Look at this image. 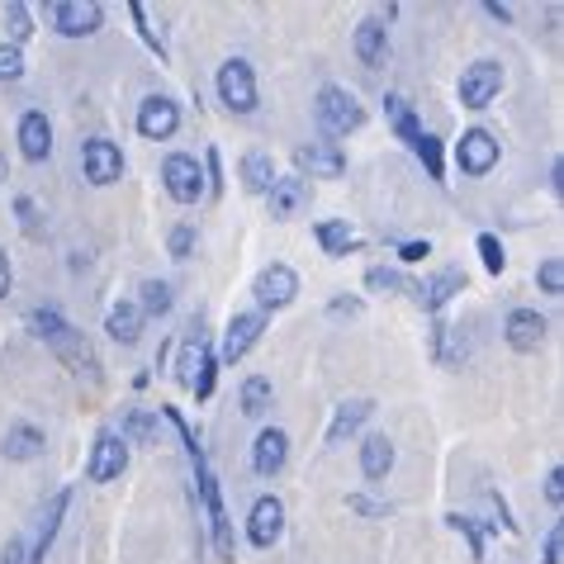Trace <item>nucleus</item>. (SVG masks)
Instances as JSON below:
<instances>
[{
	"label": "nucleus",
	"mask_w": 564,
	"mask_h": 564,
	"mask_svg": "<svg viewBox=\"0 0 564 564\" xmlns=\"http://www.w3.org/2000/svg\"><path fill=\"white\" fill-rule=\"evenodd\" d=\"M191 252H195V228H171V257L176 261H191Z\"/></svg>",
	"instance_id": "43"
},
{
	"label": "nucleus",
	"mask_w": 564,
	"mask_h": 564,
	"mask_svg": "<svg viewBox=\"0 0 564 564\" xmlns=\"http://www.w3.org/2000/svg\"><path fill=\"white\" fill-rule=\"evenodd\" d=\"M129 14H133V24H138V39H143L148 43V48L156 53V57H171V43H166V29L162 24H156V14L143 6V0H133V6H129Z\"/></svg>",
	"instance_id": "31"
},
{
	"label": "nucleus",
	"mask_w": 564,
	"mask_h": 564,
	"mask_svg": "<svg viewBox=\"0 0 564 564\" xmlns=\"http://www.w3.org/2000/svg\"><path fill=\"white\" fill-rule=\"evenodd\" d=\"M162 422H171L181 436V446L191 451V465H195V484H199V503H205V517H209V531H214V551L232 560V527H228V512H224V494H218V479L214 469L205 460V451H199V442L191 436V427H185V417L176 409H162Z\"/></svg>",
	"instance_id": "1"
},
{
	"label": "nucleus",
	"mask_w": 564,
	"mask_h": 564,
	"mask_svg": "<svg viewBox=\"0 0 564 564\" xmlns=\"http://www.w3.org/2000/svg\"><path fill=\"white\" fill-rule=\"evenodd\" d=\"M560 555H564V527L555 522L551 531H545V551H541V564H560Z\"/></svg>",
	"instance_id": "45"
},
{
	"label": "nucleus",
	"mask_w": 564,
	"mask_h": 564,
	"mask_svg": "<svg viewBox=\"0 0 564 564\" xmlns=\"http://www.w3.org/2000/svg\"><path fill=\"white\" fill-rule=\"evenodd\" d=\"M238 171H242V185H247V195H265V191H271V185H275V162H271V156H265L261 148H252V152H247Z\"/></svg>",
	"instance_id": "29"
},
{
	"label": "nucleus",
	"mask_w": 564,
	"mask_h": 564,
	"mask_svg": "<svg viewBox=\"0 0 564 564\" xmlns=\"http://www.w3.org/2000/svg\"><path fill=\"white\" fill-rule=\"evenodd\" d=\"M29 327L39 333V341H48V351H53L72 375L100 380V360H96V351H90L86 333H76V327L62 318L57 308H34V313H29Z\"/></svg>",
	"instance_id": "2"
},
{
	"label": "nucleus",
	"mask_w": 564,
	"mask_h": 564,
	"mask_svg": "<svg viewBox=\"0 0 564 564\" xmlns=\"http://www.w3.org/2000/svg\"><path fill=\"white\" fill-rule=\"evenodd\" d=\"M14 290V271H10V257H6V247H0V300Z\"/></svg>",
	"instance_id": "50"
},
{
	"label": "nucleus",
	"mask_w": 564,
	"mask_h": 564,
	"mask_svg": "<svg viewBox=\"0 0 564 564\" xmlns=\"http://www.w3.org/2000/svg\"><path fill=\"white\" fill-rule=\"evenodd\" d=\"M366 285H370L375 294H394V290H403V275L389 271V265H370V271H366Z\"/></svg>",
	"instance_id": "41"
},
{
	"label": "nucleus",
	"mask_w": 564,
	"mask_h": 564,
	"mask_svg": "<svg viewBox=\"0 0 564 564\" xmlns=\"http://www.w3.org/2000/svg\"><path fill=\"white\" fill-rule=\"evenodd\" d=\"M176 129H181V105L171 96H148L138 105V133L148 143H166V138H176Z\"/></svg>",
	"instance_id": "16"
},
{
	"label": "nucleus",
	"mask_w": 564,
	"mask_h": 564,
	"mask_svg": "<svg viewBox=\"0 0 564 564\" xmlns=\"http://www.w3.org/2000/svg\"><path fill=\"white\" fill-rule=\"evenodd\" d=\"M6 29H10L14 48L34 39V14H29V6H24V0H10V6H6Z\"/></svg>",
	"instance_id": "36"
},
{
	"label": "nucleus",
	"mask_w": 564,
	"mask_h": 564,
	"mask_svg": "<svg viewBox=\"0 0 564 564\" xmlns=\"http://www.w3.org/2000/svg\"><path fill=\"white\" fill-rule=\"evenodd\" d=\"M119 442L123 446H152L156 442V413L152 409H129L119 422Z\"/></svg>",
	"instance_id": "30"
},
{
	"label": "nucleus",
	"mask_w": 564,
	"mask_h": 564,
	"mask_svg": "<svg viewBox=\"0 0 564 564\" xmlns=\"http://www.w3.org/2000/svg\"><path fill=\"white\" fill-rule=\"evenodd\" d=\"M545 498H551V508H564V469L551 465V475H545Z\"/></svg>",
	"instance_id": "46"
},
{
	"label": "nucleus",
	"mask_w": 564,
	"mask_h": 564,
	"mask_svg": "<svg viewBox=\"0 0 564 564\" xmlns=\"http://www.w3.org/2000/svg\"><path fill=\"white\" fill-rule=\"evenodd\" d=\"M20 156L24 162H48L53 156V123H48V115L43 109H24L20 115Z\"/></svg>",
	"instance_id": "17"
},
{
	"label": "nucleus",
	"mask_w": 564,
	"mask_h": 564,
	"mask_svg": "<svg viewBox=\"0 0 564 564\" xmlns=\"http://www.w3.org/2000/svg\"><path fill=\"white\" fill-rule=\"evenodd\" d=\"M138 294H143V300H138V313H143V318H166L171 304H176V294H171L166 280H143Z\"/></svg>",
	"instance_id": "33"
},
{
	"label": "nucleus",
	"mask_w": 564,
	"mask_h": 564,
	"mask_svg": "<svg viewBox=\"0 0 564 564\" xmlns=\"http://www.w3.org/2000/svg\"><path fill=\"white\" fill-rule=\"evenodd\" d=\"M294 166H300V181L313 176V181H337L347 176V152L337 143H300L294 148Z\"/></svg>",
	"instance_id": "15"
},
{
	"label": "nucleus",
	"mask_w": 564,
	"mask_h": 564,
	"mask_svg": "<svg viewBox=\"0 0 564 564\" xmlns=\"http://www.w3.org/2000/svg\"><path fill=\"white\" fill-rule=\"evenodd\" d=\"M384 115H389V123H394L399 143H417V138H422V123H417L413 105L403 100V96H384Z\"/></svg>",
	"instance_id": "32"
},
{
	"label": "nucleus",
	"mask_w": 564,
	"mask_h": 564,
	"mask_svg": "<svg viewBox=\"0 0 564 564\" xmlns=\"http://www.w3.org/2000/svg\"><path fill=\"white\" fill-rule=\"evenodd\" d=\"M551 195H564V162H560V156L551 162Z\"/></svg>",
	"instance_id": "51"
},
{
	"label": "nucleus",
	"mask_w": 564,
	"mask_h": 564,
	"mask_svg": "<svg viewBox=\"0 0 564 564\" xmlns=\"http://www.w3.org/2000/svg\"><path fill=\"white\" fill-rule=\"evenodd\" d=\"M0 181H6V152H0Z\"/></svg>",
	"instance_id": "53"
},
{
	"label": "nucleus",
	"mask_w": 564,
	"mask_h": 564,
	"mask_svg": "<svg viewBox=\"0 0 564 564\" xmlns=\"http://www.w3.org/2000/svg\"><path fill=\"white\" fill-rule=\"evenodd\" d=\"M413 294H417V304L427 308V313H442L456 294H465V275L456 271V265H446V271H436V275H427L422 285H409Z\"/></svg>",
	"instance_id": "19"
},
{
	"label": "nucleus",
	"mask_w": 564,
	"mask_h": 564,
	"mask_svg": "<svg viewBox=\"0 0 564 564\" xmlns=\"http://www.w3.org/2000/svg\"><path fill=\"white\" fill-rule=\"evenodd\" d=\"M413 152H417V162L427 166V176H432V181H442V176H446V148H442V138H436V133H422L417 143H413Z\"/></svg>",
	"instance_id": "35"
},
{
	"label": "nucleus",
	"mask_w": 564,
	"mask_h": 564,
	"mask_svg": "<svg viewBox=\"0 0 564 564\" xmlns=\"http://www.w3.org/2000/svg\"><path fill=\"white\" fill-rule=\"evenodd\" d=\"M313 119H318V129L327 138H347L366 123V109H360V100L347 86H323L318 96H313Z\"/></svg>",
	"instance_id": "4"
},
{
	"label": "nucleus",
	"mask_w": 564,
	"mask_h": 564,
	"mask_svg": "<svg viewBox=\"0 0 564 564\" xmlns=\"http://www.w3.org/2000/svg\"><path fill=\"white\" fill-rule=\"evenodd\" d=\"M484 10H489V14H494V20H503V24L512 20V10H508V6H498V0H489V6H484Z\"/></svg>",
	"instance_id": "52"
},
{
	"label": "nucleus",
	"mask_w": 564,
	"mask_h": 564,
	"mask_svg": "<svg viewBox=\"0 0 564 564\" xmlns=\"http://www.w3.org/2000/svg\"><path fill=\"white\" fill-rule=\"evenodd\" d=\"M536 285L560 300V294H564V261H560V257H545V261L536 265Z\"/></svg>",
	"instance_id": "40"
},
{
	"label": "nucleus",
	"mask_w": 564,
	"mask_h": 564,
	"mask_svg": "<svg viewBox=\"0 0 564 564\" xmlns=\"http://www.w3.org/2000/svg\"><path fill=\"white\" fill-rule=\"evenodd\" d=\"M347 508L360 512V517H389V503H380V498H366V494H347Z\"/></svg>",
	"instance_id": "44"
},
{
	"label": "nucleus",
	"mask_w": 564,
	"mask_h": 564,
	"mask_svg": "<svg viewBox=\"0 0 564 564\" xmlns=\"http://www.w3.org/2000/svg\"><path fill=\"white\" fill-rule=\"evenodd\" d=\"M479 257H484V271L489 275L508 271V252H503V238H498V232H479Z\"/></svg>",
	"instance_id": "37"
},
{
	"label": "nucleus",
	"mask_w": 564,
	"mask_h": 564,
	"mask_svg": "<svg viewBox=\"0 0 564 564\" xmlns=\"http://www.w3.org/2000/svg\"><path fill=\"white\" fill-rule=\"evenodd\" d=\"M252 294H257V313H275V308H290L294 294H300V275H294V265L285 261H271L261 265L257 280H252Z\"/></svg>",
	"instance_id": "8"
},
{
	"label": "nucleus",
	"mask_w": 564,
	"mask_h": 564,
	"mask_svg": "<svg viewBox=\"0 0 564 564\" xmlns=\"http://www.w3.org/2000/svg\"><path fill=\"white\" fill-rule=\"evenodd\" d=\"M360 308H366L360 300H333V304H327V313H333V318H356Z\"/></svg>",
	"instance_id": "49"
},
{
	"label": "nucleus",
	"mask_w": 564,
	"mask_h": 564,
	"mask_svg": "<svg viewBox=\"0 0 564 564\" xmlns=\"http://www.w3.org/2000/svg\"><path fill=\"white\" fill-rule=\"evenodd\" d=\"M503 62H494V57H479V62H469L465 76H460V105L465 109H489L498 100V90H503Z\"/></svg>",
	"instance_id": "9"
},
{
	"label": "nucleus",
	"mask_w": 564,
	"mask_h": 564,
	"mask_svg": "<svg viewBox=\"0 0 564 564\" xmlns=\"http://www.w3.org/2000/svg\"><path fill=\"white\" fill-rule=\"evenodd\" d=\"M218 86V100H224L232 115H257V72L247 57H228L214 76Z\"/></svg>",
	"instance_id": "5"
},
{
	"label": "nucleus",
	"mask_w": 564,
	"mask_h": 564,
	"mask_svg": "<svg viewBox=\"0 0 564 564\" xmlns=\"http://www.w3.org/2000/svg\"><path fill=\"white\" fill-rule=\"evenodd\" d=\"M123 469H129V446L119 442V432H115V427H105L96 442H90L86 479H90V484H109V479H119Z\"/></svg>",
	"instance_id": "10"
},
{
	"label": "nucleus",
	"mask_w": 564,
	"mask_h": 564,
	"mask_svg": "<svg viewBox=\"0 0 564 564\" xmlns=\"http://www.w3.org/2000/svg\"><path fill=\"white\" fill-rule=\"evenodd\" d=\"M176 380L191 389V394L205 403L214 394V380H218V356L214 347L205 341V333H191L181 341V351H176Z\"/></svg>",
	"instance_id": "3"
},
{
	"label": "nucleus",
	"mask_w": 564,
	"mask_h": 564,
	"mask_svg": "<svg viewBox=\"0 0 564 564\" xmlns=\"http://www.w3.org/2000/svg\"><path fill=\"white\" fill-rule=\"evenodd\" d=\"M82 171H86L90 185H100V191L123 181V148L109 143V138H86L82 143Z\"/></svg>",
	"instance_id": "12"
},
{
	"label": "nucleus",
	"mask_w": 564,
	"mask_h": 564,
	"mask_svg": "<svg viewBox=\"0 0 564 564\" xmlns=\"http://www.w3.org/2000/svg\"><path fill=\"white\" fill-rule=\"evenodd\" d=\"M432 257V242H403L399 247V261L403 265H417V261H427Z\"/></svg>",
	"instance_id": "48"
},
{
	"label": "nucleus",
	"mask_w": 564,
	"mask_h": 564,
	"mask_svg": "<svg viewBox=\"0 0 564 564\" xmlns=\"http://www.w3.org/2000/svg\"><path fill=\"white\" fill-rule=\"evenodd\" d=\"M394 442H389L384 432H370L366 442H360V475L366 479H384L389 469H394Z\"/></svg>",
	"instance_id": "26"
},
{
	"label": "nucleus",
	"mask_w": 564,
	"mask_h": 564,
	"mask_svg": "<svg viewBox=\"0 0 564 564\" xmlns=\"http://www.w3.org/2000/svg\"><path fill=\"white\" fill-rule=\"evenodd\" d=\"M271 399H275V389H271V380H265V375H252V380L242 384V394H238V403H242L247 417H265Z\"/></svg>",
	"instance_id": "34"
},
{
	"label": "nucleus",
	"mask_w": 564,
	"mask_h": 564,
	"mask_svg": "<svg viewBox=\"0 0 564 564\" xmlns=\"http://www.w3.org/2000/svg\"><path fill=\"white\" fill-rule=\"evenodd\" d=\"M313 238H318V247L327 257H347L356 247V232H351V218H323L318 228H313Z\"/></svg>",
	"instance_id": "28"
},
{
	"label": "nucleus",
	"mask_w": 564,
	"mask_h": 564,
	"mask_svg": "<svg viewBox=\"0 0 564 564\" xmlns=\"http://www.w3.org/2000/svg\"><path fill=\"white\" fill-rule=\"evenodd\" d=\"M48 24L62 39H90V34H100V24H105V6H96V0H53Z\"/></svg>",
	"instance_id": "7"
},
{
	"label": "nucleus",
	"mask_w": 564,
	"mask_h": 564,
	"mask_svg": "<svg viewBox=\"0 0 564 564\" xmlns=\"http://www.w3.org/2000/svg\"><path fill=\"white\" fill-rule=\"evenodd\" d=\"M375 413V403L370 399H347V403H337V413H333V427H327L323 442L327 446H341L347 436H356L360 427H366V417Z\"/></svg>",
	"instance_id": "25"
},
{
	"label": "nucleus",
	"mask_w": 564,
	"mask_h": 564,
	"mask_svg": "<svg viewBox=\"0 0 564 564\" xmlns=\"http://www.w3.org/2000/svg\"><path fill=\"white\" fill-rule=\"evenodd\" d=\"M14 214H20V228L29 238H43V209L34 195H14Z\"/></svg>",
	"instance_id": "39"
},
{
	"label": "nucleus",
	"mask_w": 564,
	"mask_h": 564,
	"mask_svg": "<svg viewBox=\"0 0 564 564\" xmlns=\"http://www.w3.org/2000/svg\"><path fill=\"white\" fill-rule=\"evenodd\" d=\"M24 76V53L14 43H0V82H20Z\"/></svg>",
	"instance_id": "42"
},
{
	"label": "nucleus",
	"mask_w": 564,
	"mask_h": 564,
	"mask_svg": "<svg viewBox=\"0 0 564 564\" xmlns=\"http://www.w3.org/2000/svg\"><path fill=\"white\" fill-rule=\"evenodd\" d=\"M162 191L176 199V205H199V199H205V171H199V156H191V152L162 156Z\"/></svg>",
	"instance_id": "6"
},
{
	"label": "nucleus",
	"mask_w": 564,
	"mask_h": 564,
	"mask_svg": "<svg viewBox=\"0 0 564 564\" xmlns=\"http://www.w3.org/2000/svg\"><path fill=\"white\" fill-rule=\"evenodd\" d=\"M280 536H285V503H280L275 494H261L252 512H247V541H252L257 551H271Z\"/></svg>",
	"instance_id": "14"
},
{
	"label": "nucleus",
	"mask_w": 564,
	"mask_h": 564,
	"mask_svg": "<svg viewBox=\"0 0 564 564\" xmlns=\"http://www.w3.org/2000/svg\"><path fill=\"white\" fill-rule=\"evenodd\" d=\"M503 337H508L512 351H541V341H545V318H541L536 308H512L508 323H503Z\"/></svg>",
	"instance_id": "21"
},
{
	"label": "nucleus",
	"mask_w": 564,
	"mask_h": 564,
	"mask_svg": "<svg viewBox=\"0 0 564 564\" xmlns=\"http://www.w3.org/2000/svg\"><path fill=\"white\" fill-rule=\"evenodd\" d=\"M498 156H503V148H498V138L489 129H465L456 138V166L465 176H489L498 166Z\"/></svg>",
	"instance_id": "11"
},
{
	"label": "nucleus",
	"mask_w": 564,
	"mask_h": 564,
	"mask_svg": "<svg viewBox=\"0 0 564 564\" xmlns=\"http://www.w3.org/2000/svg\"><path fill=\"white\" fill-rule=\"evenodd\" d=\"M43 446H48V436H43V427H34V422H10L6 442H0L6 460H39Z\"/></svg>",
	"instance_id": "24"
},
{
	"label": "nucleus",
	"mask_w": 564,
	"mask_h": 564,
	"mask_svg": "<svg viewBox=\"0 0 564 564\" xmlns=\"http://www.w3.org/2000/svg\"><path fill=\"white\" fill-rule=\"evenodd\" d=\"M351 43H356V57H360V67H384V57H389V24L384 20H360L356 24V34H351Z\"/></svg>",
	"instance_id": "22"
},
{
	"label": "nucleus",
	"mask_w": 564,
	"mask_h": 564,
	"mask_svg": "<svg viewBox=\"0 0 564 564\" xmlns=\"http://www.w3.org/2000/svg\"><path fill=\"white\" fill-rule=\"evenodd\" d=\"M105 333L115 341H123V347H133V341L143 337V313H138V304L119 300L115 308H109V318H105Z\"/></svg>",
	"instance_id": "27"
},
{
	"label": "nucleus",
	"mask_w": 564,
	"mask_h": 564,
	"mask_svg": "<svg viewBox=\"0 0 564 564\" xmlns=\"http://www.w3.org/2000/svg\"><path fill=\"white\" fill-rule=\"evenodd\" d=\"M0 564H29V541L24 536H10L6 551H0Z\"/></svg>",
	"instance_id": "47"
},
{
	"label": "nucleus",
	"mask_w": 564,
	"mask_h": 564,
	"mask_svg": "<svg viewBox=\"0 0 564 564\" xmlns=\"http://www.w3.org/2000/svg\"><path fill=\"white\" fill-rule=\"evenodd\" d=\"M285 460H290V436L280 427H261V436L252 442V469L261 479H275Z\"/></svg>",
	"instance_id": "20"
},
{
	"label": "nucleus",
	"mask_w": 564,
	"mask_h": 564,
	"mask_svg": "<svg viewBox=\"0 0 564 564\" xmlns=\"http://www.w3.org/2000/svg\"><path fill=\"white\" fill-rule=\"evenodd\" d=\"M261 333H265V313H257V308L232 313L228 327H224V347H218V360H224V366H238V360L261 341Z\"/></svg>",
	"instance_id": "13"
},
{
	"label": "nucleus",
	"mask_w": 564,
	"mask_h": 564,
	"mask_svg": "<svg viewBox=\"0 0 564 564\" xmlns=\"http://www.w3.org/2000/svg\"><path fill=\"white\" fill-rule=\"evenodd\" d=\"M304 205H308V181H300V176H275V185L265 191L271 218H294Z\"/></svg>",
	"instance_id": "23"
},
{
	"label": "nucleus",
	"mask_w": 564,
	"mask_h": 564,
	"mask_svg": "<svg viewBox=\"0 0 564 564\" xmlns=\"http://www.w3.org/2000/svg\"><path fill=\"white\" fill-rule=\"evenodd\" d=\"M67 508H72V489H57V494L48 498V508H43V517H39V536H34V545H29V564H43V560H48Z\"/></svg>",
	"instance_id": "18"
},
{
	"label": "nucleus",
	"mask_w": 564,
	"mask_h": 564,
	"mask_svg": "<svg viewBox=\"0 0 564 564\" xmlns=\"http://www.w3.org/2000/svg\"><path fill=\"white\" fill-rule=\"evenodd\" d=\"M446 527H451V531H460V536L469 541V560H484V531L475 527V517H465V512H446Z\"/></svg>",
	"instance_id": "38"
}]
</instances>
